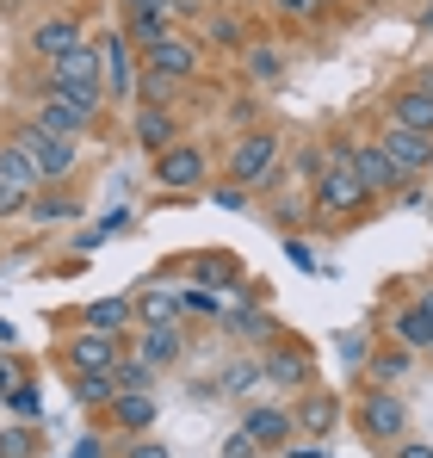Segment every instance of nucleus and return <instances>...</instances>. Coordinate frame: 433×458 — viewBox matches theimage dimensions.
Returning <instances> with one entry per match:
<instances>
[{
    "mask_svg": "<svg viewBox=\"0 0 433 458\" xmlns=\"http://www.w3.org/2000/svg\"><path fill=\"white\" fill-rule=\"evenodd\" d=\"M229 273H235L229 260H205V267H199V279H229Z\"/></svg>",
    "mask_w": 433,
    "mask_h": 458,
    "instance_id": "ea45409f",
    "label": "nucleus"
},
{
    "mask_svg": "<svg viewBox=\"0 0 433 458\" xmlns=\"http://www.w3.org/2000/svg\"><path fill=\"white\" fill-rule=\"evenodd\" d=\"M112 421L131 434V428H149L155 421V396H143V390H118L112 396Z\"/></svg>",
    "mask_w": 433,
    "mask_h": 458,
    "instance_id": "6ab92c4d",
    "label": "nucleus"
},
{
    "mask_svg": "<svg viewBox=\"0 0 433 458\" xmlns=\"http://www.w3.org/2000/svg\"><path fill=\"white\" fill-rule=\"evenodd\" d=\"M242 50H248V75H254V81H279V75H285V63H279L273 44H242Z\"/></svg>",
    "mask_w": 433,
    "mask_h": 458,
    "instance_id": "bb28decb",
    "label": "nucleus"
},
{
    "mask_svg": "<svg viewBox=\"0 0 433 458\" xmlns=\"http://www.w3.org/2000/svg\"><path fill=\"white\" fill-rule=\"evenodd\" d=\"M0 458H38L31 421H19V428H6V434H0Z\"/></svg>",
    "mask_w": 433,
    "mask_h": 458,
    "instance_id": "c85d7f7f",
    "label": "nucleus"
},
{
    "mask_svg": "<svg viewBox=\"0 0 433 458\" xmlns=\"http://www.w3.org/2000/svg\"><path fill=\"white\" fill-rule=\"evenodd\" d=\"M31 124H44V131H56V137H81L93 118H87V112H74V106L63 99V93H56V87H44V106L31 112Z\"/></svg>",
    "mask_w": 433,
    "mask_h": 458,
    "instance_id": "ddd939ff",
    "label": "nucleus"
},
{
    "mask_svg": "<svg viewBox=\"0 0 433 458\" xmlns=\"http://www.w3.org/2000/svg\"><path fill=\"white\" fill-rule=\"evenodd\" d=\"M74 211H81V199H63V192H50V199H38V205H31V217H38V224H56V217H74Z\"/></svg>",
    "mask_w": 433,
    "mask_h": 458,
    "instance_id": "7c9ffc66",
    "label": "nucleus"
},
{
    "mask_svg": "<svg viewBox=\"0 0 433 458\" xmlns=\"http://www.w3.org/2000/svg\"><path fill=\"white\" fill-rule=\"evenodd\" d=\"M396 458H433V446H396Z\"/></svg>",
    "mask_w": 433,
    "mask_h": 458,
    "instance_id": "79ce46f5",
    "label": "nucleus"
},
{
    "mask_svg": "<svg viewBox=\"0 0 433 458\" xmlns=\"http://www.w3.org/2000/svg\"><path fill=\"white\" fill-rule=\"evenodd\" d=\"M428 31H433V0H428Z\"/></svg>",
    "mask_w": 433,
    "mask_h": 458,
    "instance_id": "a18cd8bd",
    "label": "nucleus"
},
{
    "mask_svg": "<svg viewBox=\"0 0 433 458\" xmlns=\"http://www.w3.org/2000/svg\"><path fill=\"white\" fill-rule=\"evenodd\" d=\"M180 347H186L180 322H149V328H143V347H137V360H143L149 372H161V366H174V360H180Z\"/></svg>",
    "mask_w": 433,
    "mask_h": 458,
    "instance_id": "f8f14e48",
    "label": "nucleus"
},
{
    "mask_svg": "<svg viewBox=\"0 0 433 458\" xmlns=\"http://www.w3.org/2000/svg\"><path fill=\"white\" fill-rule=\"evenodd\" d=\"M25 378V372H19V360H13V353H0V403H6V396H13V384Z\"/></svg>",
    "mask_w": 433,
    "mask_h": 458,
    "instance_id": "c9c22d12",
    "label": "nucleus"
},
{
    "mask_svg": "<svg viewBox=\"0 0 433 458\" xmlns=\"http://www.w3.org/2000/svg\"><path fill=\"white\" fill-rule=\"evenodd\" d=\"M421 310H428V316H433V292H428V298H421Z\"/></svg>",
    "mask_w": 433,
    "mask_h": 458,
    "instance_id": "c03bdc74",
    "label": "nucleus"
},
{
    "mask_svg": "<svg viewBox=\"0 0 433 458\" xmlns=\"http://www.w3.org/2000/svg\"><path fill=\"white\" fill-rule=\"evenodd\" d=\"M74 396L99 409V403H112V396H118V384H112V372H74Z\"/></svg>",
    "mask_w": 433,
    "mask_h": 458,
    "instance_id": "a878e982",
    "label": "nucleus"
},
{
    "mask_svg": "<svg viewBox=\"0 0 433 458\" xmlns=\"http://www.w3.org/2000/svg\"><path fill=\"white\" fill-rule=\"evenodd\" d=\"M167 31H174L167 13H124V38H131V44H155V38H167Z\"/></svg>",
    "mask_w": 433,
    "mask_h": 458,
    "instance_id": "b1692460",
    "label": "nucleus"
},
{
    "mask_svg": "<svg viewBox=\"0 0 433 458\" xmlns=\"http://www.w3.org/2000/svg\"><path fill=\"white\" fill-rule=\"evenodd\" d=\"M205 6H223V0H205Z\"/></svg>",
    "mask_w": 433,
    "mask_h": 458,
    "instance_id": "de8ad7c7",
    "label": "nucleus"
},
{
    "mask_svg": "<svg viewBox=\"0 0 433 458\" xmlns=\"http://www.w3.org/2000/svg\"><path fill=\"white\" fill-rule=\"evenodd\" d=\"M267 6H279L285 19H316L322 13V0H267Z\"/></svg>",
    "mask_w": 433,
    "mask_h": 458,
    "instance_id": "72a5a7b5",
    "label": "nucleus"
},
{
    "mask_svg": "<svg viewBox=\"0 0 433 458\" xmlns=\"http://www.w3.org/2000/svg\"><path fill=\"white\" fill-rule=\"evenodd\" d=\"M137 316L143 322H180V292H167V285H155L137 298Z\"/></svg>",
    "mask_w": 433,
    "mask_h": 458,
    "instance_id": "5701e85b",
    "label": "nucleus"
},
{
    "mask_svg": "<svg viewBox=\"0 0 433 458\" xmlns=\"http://www.w3.org/2000/svg\"><path fill=\"white\" fill-rule=\"evenodd\" d=\"M149 69H167V75H192L199 69V44L186 38V31H167V38H155L149 44Z\"/></svg>",
    "mask_w": 433,
    "mask_h": 458,
    "instance_id": "9b49d317",
    "label": "nucleus"
},
{
    "mask_svg": "<svg viewBox=\"0 0 433 458\" xmlns=\"http://www.w3.org/2000/svg\"><path fill=\"white\" fill-rule=\"evenodd\" d=\"M242 428H248V440H254V446H285L291 434H297L291 409H254V415H248Z\"/></svg>",
    "mask_w": 433,
    "mask_h": 458,
    "instance_id": "dca6fc26",
    "label": "nucleus"
},
{
    "mask_svg": "<svg viewBox=\"0 0 433 458\" xmlns=\"http://www.w3.org/2000/svg\"><path fill=\"white\" fill-rule=\"evenodd\" d=\"M211 205H223V211H242V205H248V186H235V180H223V186L211 192Z\"/></svg>",
    "mask_w": 433,
    "mask_h": 458,
    "instance_id": "2f4dec72",
    "label": "nucleus"
},
{
    "mask_svg": "<svg viewBox=\"0 0 433 458\" xmlns=\"http://www.w3.org/2000/svg\"><path fill=\"white\" fill-rule=\"evenodd\" d=\"M360 428L371 440H403V428H409V409H403V396H390V390H371L360 409Z\"/></svg>",
    "mask_w": 433,
    "mask_h": 458,
    "instance_id": "423d86ee",
    "label": "nucleus"
},
{
    "mask_svg": "<svg viewBox=\"0 0 433 458\" xmlns=\"http://www.w3.org/2000/svg\"><path fill=\"white\" fill-rule=\"evenodd\" d=\"M74 458H99V440H81V446H74Z\"/></svg>",
    "mask_w": 433,
    "mask_h": 458,
    "instance_id": "37998d69",
    "label": "nucleus"
},
{
    "mask_svg": "<svg viewBox=\"0 0 433 458\" xmlns=\"http://www.w3.org/2000/svg\"><path fill=\"white\" fill-rule=\"evenodd\" d=\"M74 44H87L81 38V19H38L31 25V50L50 63V56H63V50H74Z\"/></svg>",
    "mask_w": 433,
    "mask_h": 458,
    "instance_id": "4468645a",
    "label": "nucleus"
},
{
    "mask_svg": "<svg viewBox=\"0 0 433 458\" xmlns=\"http://www.w3.org/2000/svg\"><path fill=\"white\" fill-rule=\"evenodd\" d=\"M260 372L279 384V390H303L316 366H310V353H297V347H279V353H267V366H260Z\"/></svg>",
    "mask_w": 433,
    "mask_h": 458,
    "instance_id": "f3484780",
    "label": "nucleus"
},
{
    "mask_svg": "<svg viewBox=\"0 0 433 458\" xmlns=\"http://www.w3.org/2000/svg\"><path fill=\"white\" fill-rule=\"evenodd\" d=\"M180 310H192V316H216V292H180Z\"/></svg>",
    "mask_w": 433,
    "mask_h": 458,
    "instance_id": "473e14b6",
    "label": "nucleus"
},
{
    "mask_svg": "<svg viewBox=\"0 0 433 458\" xmlns=\"http://www.w3.org/2000/svg\"><path fill=\"white\" fill-rule=\"evenodd\" d=\"M428 353H433V347H428Z\"/></svg>",
    "mask_w": 433,
    "mask_h": 458,
    "instance_id": "09e8293b",
    "label": "nucleus"
},
{
    "mask_svg": "<svg viewBox=\"0 0 433 458\" xmlns=\"http://www.w3.org/2000/svg\"><path fill=\"white\" fill-rule=\"evenodd\" d=\"M93 50H99V93L124 99V93H131V38L112 31V38H99Z\"/></svg>",
    "mask_w": 433,
    "mask_h": 458,
    "instance_id": "0eeeda50",
    "label": "nucleus"
},
{
    "mask_svg": "<svg viewBox=\"0 0 433 458\" xmlns=\"http://www.w3.org/2000/svg\"><path fill=\"white\" fill-rule=\"evenodd\" d=\"M254 453H260V446L248 440V428H242V434H229V446H223V458H254Z\"/></svg>",
    "mask_w": 433,
    "mask_h": 458,
    "instance_id": "e433bc0d",
    "label": "nucleus"
},
{
    "mask_svg": "<svg viewBox=\"0 0 433 458\" xmlns=\"http://www.w3.org/2000/svg\"><path fill=\"white\" fill-rule=\"evenodd\" d=\"M6 409H13L19 421H38V384L19 378V384H13V396H6Z\"/></svg>",
    "mask_w": 433,
    "mask_h": 458,
    "instance_id": "c756f323",
    "label": "nucleus"
},
{
    "mask_svg": "<svg viewBox=\"0 0 433 458\" xmlns=\"http://www.w3.org/2000/svg\"><path fill=\"white\" fill-rule=\"evenodd\" d=\"M390 124L433 137V93H428V87H409V93H396V99H390Z\"/></svg>",
    "mask_w": 433,
    "mask_h": 458,
    "instance_id": "2eb2a0df",
    "label": "nucleus"
},
{
    "mask_svg": "<svg viewBox=\"0 0 433 458\" xmlns=\"http://www.w3.org/2000/svg\"><path fill=\"white\" fill-rule=\"evenodd\" d=\"M347 155H353V174H360V186H365V192H390V186H403L396 161L378 149V143H347Z\"/></svg>",
    "mask_w": 433,
    "mask_h": 458,
    "instance_id": "1a4fd4ad",
    "label": "nucleus"
},
{
    "mask_svg": "<svg viewBox=\"0 0 433 458\" xmlns=\"http://www.w3.org/2000/svg\"><path fill=\"white\" fill-rule=\"evenodd\" d=\"M0 186H6V192H13L19 205H25V199H31V192L44 186V174H38V161H31V155L19 149V143H0Z\"/></svg>",
    "mask_w": 433,
    "mask_h": 458,
    "instance_id": "9d476101",
    "label": "nucleus"
},
{
    "mask_svg": "<svg viewBox=\"0 0 433 458\" xmlns=\"http://www.w3.org/2000/svg\"><path fill=\"white\" fill-rule=\"evenodd\" d=\"M118 335H99V328H81L69 341V372H112L118 366Z\"/></svg>",
    "mask_w": 433,
    "mask_h": 458,
    "instance_id": "6e6552de",
    "label": "nucleus"
},
{
    "mask_svg": "<svg viewBox=\"0 0 433 458\" xmlns=\"http://www.w3.org/2000/svg\"><path fill=\"white\" fill-rule=\"evenodd\" d=\"M124 458H174L161 440H137V446H124Z\"/></svg>",
    "mask_w": 433,
    "mask_h": 458,
    "instance_id": "4c0bfd02",
    "label": "nucleus"
},
{
    "mask_svg": "<svg viewBox=\"0 0 433 458\" xmlns=\"http://www.w3.org/2000/svg\"><path fill=\"white\" fill-rule=\"evenodd\" d=\"M421 87H428V93H433V75H428V81H421Z\"/></svg>",
    "mask_w": 433,
    "mask_h": 458,
    "instance_id": "49530a36",
    "label": "nucleus"
},
{
    "mask_svg": "<svg viewBox=\"0 0 433 458\" xmlns=\"http://www.w3.org/2000/svg\"><path fill=\"white\" fill-rule=\"evenodd\" d=\"M396 335H403V347H433V316L421 304L403 310V316H396Z\"/></svg>",
    "mask_w": 433,
    "mask_h": 458,
    "instance_id": "393cba45",
    "label": "nucleus"
},
{
    "mask_svg": "<svg viewBox=\"0 0 433 458\" xmlns=\"http://www.w3.org/2000/svg\"><path fill=\"white\" fill-rule=\"evenodd\" d=\"M137 143H143V149H155V155L174 149V143H180V124H174L161 106H143V112H137Z\"/></svg>",
    "mask_w": 433,
    "mask_h": 458,
    "instance_id": "a211bd4d",
    "label": "nucleus"
},
{
    "mask_svg": "<svg viewBox=\"0 0 433 458\" xmlns=\"http://www.w3.org/2000/svg\"><path fill=\"white\" fill-rule=\"evenodd\" d=\"M254 378H260L254 366H235V372H229V378H223V384H229V390H248V384H254Z\"/></svg>",
    "mask_w": 433,
    "mask_h": 458,
    "instance_id": "58836bf2",
    "label": "nucleus"
},
{
    "mask_svg": "<svg viewBox=\"0 0 433 458\" xmlns=\"http://www.w3.org/2000/svg\"><path fill=\"white\" fill-rule=\"evenodd\" d=\"M137 93H143V106H174V93H180V75H167V69H149L143 63V75H137Z\"/></svg>",
    "mask_w": 433,
    "mask_h": 458,
    "instance_id": "4be33fe9",
    "label": "nucleus"
},
{
    "mask_svg": "<svg viewBox=\"0 0 433 458\" xmlns=\"http://www.w3.org/2000/svg\"><path fill=\"white\" fill-rule=\"evenodd\" d=\"M371 372H378L384 384H390V378H403V372H409V353H384V360H378Z\"/></svg>",
    "mask_w": 433,
    "mask_h": 458,
    "instance_id": "f704fd0d",
    "label": "nucleus"
},
{
    "mask_svg": "<svg viewBox=\"0 0 433 458\" xmlns=\"http://www.w3.org/2000/svg\"><path fill=\"white\" fill-rule=\"evenodd\" d=\"M13 211H19V199H13V192L0 186V217H13Z\"/></svg>",
    "mask_w": 433,
    "mask_h": 458,
    "instance_id": "a19ab883",
    "label": "nucleus"
},
{
    "mask_svg": "<svg viewBox=\"0 0 433 458\" xmlns=\"http://www.w3.org/2000/svg\"><path fill=\"white\" fill-rule=\"evenodd\" d=\"M205 38H211V44H229V50H242V44H248V38H242V19H235V13H211Z\"/></svg>",
    "mask_w": 433,
    "mask_h": 458,
    "instance_id": "cd10ccee",
    "label": "nucleus"
},
{
    "mask_svg": "<svg viewBox=\"0 0 433 458\" xmlns=\"http://www.w3.org/2000/svg\"><path fill=\"white\" fill-rule=\"evenodd\" d=\"M279 167V137L273 131H242L235 143H229V180L235 186H254V180H267Z\"/></svg>",
    "mask_w": 433,
    "mask_h": 458,
    "instance_id": "7ed1b4c3",
    "label": "nucleus"
},
{
    "mask_svg": "<svg viewBox=\"0 0 433 458\" xmlns=\"http://www.w3.org/2000/svg\"><path fill=\"white\" fill-rule=\"evenodd\" d=\"M155 180L167 186V192H192V186H205V149L199 143H174V149L155 155Z\"/></svg>",
    "mask_w": 433,
    "mask_h": 458,
    "instance_id": "39448f33",
    "label": "nucleus"
},
{
    "mask_svg": "<svg viewBox=\"0 0 433 458\" xmlns=\"http://www.w3.org/2000/svg\"><path fill=\"white\" fill-rule=\"evenodd\" d=\"M365 199H371V192L360 186V174H353L347 143H341V149H328L322 174H316V205H322V211H360Z\"/></svg>",
    "mask_w": 433,
    "mask_h": 458,
    "instance_id": "f257e3e1",
    "label": "nucleus"
},
{
    "mask_svg": "<svg viewBox=\"0 0 433 458\" xmlns=\"http://www.w3.org/2000/svg\"><path fill=\"white\" fill-rule=\"evenodd\" d=\"M81 328H99V335H118V328H131V298H99V304H87Z\"/></svg>",
    "mask_w": 433,
    "mask_h": 458,
    "instance_id": "aec40b11",
    "label": "nucleus"
},
{
    "mask_svg": "<svg viewBox=\"0 0 433 458\" xmlns=\"http://www.w3.org/2000/svg\"><path fill=\"white\" fill-rule=\"evenodd\" d=\"M378 149L396 161V174H403V180H415V174H428V167H433V137L403 131V124H384V131H378Z\"/></svg>",
    "mask_w": 433,
    "mask_h": 458,
    "instance_id": "20e7f679",
    "label": "nucleus"
},
{
    "mask_svg": "<svg viewBox=\"0 0 433 458\" xmlns=\"http://www.w3.org/2000/svg\"><path fill=\"white\" fill-rule=\"evenodd\" d=\"M291 421H297V428H310V434H328V428L341 421V403H335V396H303Z\"/></svg>",
    "mask_w": 433,
    "mask_h": 458,
    "instance_id": "412c9836",
    "label": "nucleus"
},
{
    "mask_svg": "<svg viewBox=\"0 0 433 458\" xmlns=\"http://www.w3.org/2000/svg\"><path fill=\"white\" fill-rule=\"evenodd\" d=\"M13 143L38 161L44 180H69L74 167H81V137H56V131H44V124H25Z\"/></svg>",
    "mask_w": 433,
    "mask_h": 458,
    "instance_id": "f03ea898",
    "label": "nucleus"
}]
</instances>
